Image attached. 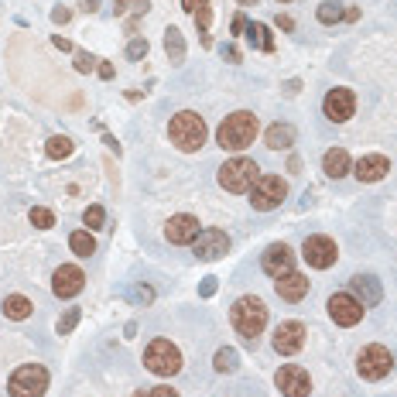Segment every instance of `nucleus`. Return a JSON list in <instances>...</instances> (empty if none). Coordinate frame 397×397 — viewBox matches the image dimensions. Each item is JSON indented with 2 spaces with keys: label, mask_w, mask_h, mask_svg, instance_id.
<instances>
[{
  "label": "nucleus",
  "mask_w": 397,
  "mask_h": 397,
  "mask_svg": "<svg viewBox=\"0 0 397 397\" xmlns=\"http://www.w3.org/2000/svg\"><path fill=\"white\" fill-rule=\"evenodd\" d=\"M254 137H257V116H254L250 110L230 113V116L219 123V130H216V141H219L223 151H243V147L254 144Z\"/></svg>",
  "instance_id": "f257e3e1"
},
{
  "label": "nucleus",
  "mask_w": 397,
  "mask_h": 397,
  "mask_svg": "<svg viewBox=\"0 0 397 397\" xmlns=\"http://www.w3.org/2000/svg\"><path fill=\"white\" fill-rule=\"evenodd\" d=\"M230 322H233V329H236L247 343H254V339L264 332V325H267V308H264L261 298L243 295L230 308Z\"/></svg>",
  "instance_id": "f03ea898"
},
{
  "label": "nucleus",
  "mask_w": 397,
  "mask_h": 397,
  "mask_svg": "<svg viewBox=\"0 0 397 397\" xmlns=\"http://www.w3.org/2000/svg\"><path fill=\"white\" fill-rule=\"evenodd\" d=\"M274 288H278V295L285 298V301H301V298L308 295V278L298 274V271H288V274L278 278Z\"/></svg>",
  "instance_id": "aec40b11"
},
{
  "label": "nucleus",
  "mask_w": 397,
  "mask_h": 397,
  "mask_svg": "<svg viewBox=\"0 0 397 397\" xmlns=\"http://www.w3.org/2000/svg\"><path fill=\"white\" fill-rule=\"evenodd\" d=\"M151 397H179V394H175L172 387H154V391H151Z\"/></svg>",
  "instance_id": "58836bf2"
},
{
  "label": "nucleus",
  "mask_w": 397,
  "mask_h": 397,
  "mask_svg": "<svg viewBox=\"0 0 397 397\" xmlns=\"http://www.w3.org/2000/svg\"><path fill=\"white\" fill-rule=\"evenodd\" d=\"M144 367L151 374H158V377H172V374L182 370V353L168 339H154L147 346V353H144Z\"/></svg>",
  "instance_id": "423d86ee"
},
{
  "label": "nucleus",
  "mask_w": 397,
  "mask_h": 397,
  "mask_svg": "<svg viewBox=\"0 0 397 397\" xmlns=\"http://www.w3.org/2000/svg\"><path fill=\"white\" fill-rule=\"evenodd\" d=\"M343 17H346V10H343L336 0H325V3L318 7V21H322V24H336V21H343Z\"/></svg>",
  "instance_id": "cd10ccee"
},
{
  "label": "nucleus",
  "mask_w": 397,
  "mask_h": 397,
  "mask_svg": "<svg viewBox=\"0 0 397 397\" xmlns=\"http://www.w3.org/2000/svg\"><path fill=\"white\" fill-rule=\"evenodd\" d=\"M363 312H367V308H363L353 295H332L329 298V315H332L336 325H346V329H349V325H356V322L363 318Z\"/></svg>",
  "instance_id": "f8f14e48"
},
{
  "label": "nucleus",
  "mask_w": 397,
  "mask_h": 397,
  "mask_svg": "<svg viewBox=\"0 0 397 397\" xmlns=\"http://www.w3.org/2000/svg\"><path fill=\"white\" fill-rule=\"evenodd\" d=\"M198 295H202V298L216 295V278H205V281H202V288H198Z\"/></svg>",
  "instance_id": "c9c22d12"
},
{
  "label": "nucleus",
  "mask_w": 397,
  "mask_h": 397,
  "mask_svg": "<svg viewBox=\"0 0 397 397\" xmlns=\"http://www.w3.org/2000/svg\"><path fill=\"white\" fill-rule=\"evenodd\" d=\"M69 247H72V254H79V257L96 254V240H93V233H90V230H76V233L69 236Z\"/></svg>",
  "instance_id": "b1692460"
},
{
  "label": "nucleus",
  "mask_w": 397,
  "mask_h": 397,
  "mask_svg": "<svg viewBox=\"0 0 397 397\" xmlns=\"http://www.w3.org/2000/svg\"><path fill=\"white\" fill-rule=\"evenodd\" d=\"M247 38L257 52H274V38H271L267 24H247Z\"/></svg>",
  "instance_id": "5701e85b"
},
{
  "label": "nucleus",
  "mask_w": 397,
  "mask_h": 397,
  "mask_svg": "<svg viewBox=\"0 0 397 397\" xmlns=\"http://www.w3.org/2000/svg\"><path fill=\"white\" fill-rule=\"evenodd\" d=\"M301 257H305V264H308V267L325 271V267H332V264H336L339 250H336V243H332L329 236H308V240H305V247H301Z\"/></svg>",
  "instance_id": "1a4fd4ad"
},
{
  "label": "nucleus",
  "mask_w": 397,
  "mask_h": 397,
  "mask_svg": "<svg viewBox=\"0 0 397 397\" xmlns=\"http://www.w3.org/2000/svg\"><path fill=\"white\" fill-rule=\"evenodd\" d=\"M3 315L21 322V318H28V315H31V301H28L24 295H7V298H3Z\"/></svg>",
  "instance_id": "393cba45"
},
{
  "label": "nucleus",
  "mask_w": 397,
  "mask_h": 397,
  "mask_svg": "<svg viewBox=\"0 0 397 397\" xmlns=\"http://www.w3.org/2000/svg\"><path fill=\"white\" fill-rule=\"evenodd\" d=\"M69 17H72V10H69V7H55V10H52V21H59V24H65Z\"/></svg>",
  "instance_id": "e433bc0d"
},
{
  "label": "nucleus",
  "mask_w": 397,
  "mask_h": 397,
  "mask_svg": "<svg viewBox=\"0 0 397 397\" xmlns=\"http://www.w3.org/2000/svg\"><path fill=\"white\" fill-rule=\"evenodd\" d=\"M223 55H226V59H230V62H240V52H236V48H233V45H226V48H223Z\"/></svg>",
  "instance_id": "ea45409f"
},
{
  "label": "nucleus",
  "mask_w": 397,
  "mask_h": 397,
  "mask_svg": "<svg viewBox=\"0 0 397 397\" xmlns=\"http://www.w3.org/2000/svg\"><path fill=\"white\" fill-rule=\"evenodd\" d=\"M93 65H96V59H93V55H86V52H79V55H76V69H79V72H90Z\"/></svg>",
  "instance_id": "f704fd0d"
},
{
  "label": "nucleus",
  "mask_w": 397,
  "mask_h": 397,
  "mask_svg": "<svg viewBox=\"0 0 397 397\" xmlns=\"http://www.w3.org/2000/svg\"><path fill=\"white\" fill-rule=\"evenodd\" d=\"M52 41H55V48H62V52H69V48H72V45H69V41H65V38H62V34H55V38H52Z\"/></svg>",
  "instance_id": "37998d69"
},
{
  "label": "nucleus",
  "mask_w": 397,
  "mask_h": 397,
  "mask_svg": "<svg viewBox=\"0 0 397 397\" xmlns=\"http://www.w3.org/2000/svg\"><path fill=\"white\" fill-rule=\"evenodd\" d=\"M240 3H243V7H254V3H257V0H240Z\"/></svg>",
  "instance_id": "a18cd8bd"
},
{
  "label": "nucleus",
  "mask_w": 397,
  "mask_h": 397,
  "mask_svg": "<svg viewBox=\"0 0 397 397\" xmlns=\"http://www.w3.org/2000/svg\"><path fill=\"white\" fill-rule=\"evenodd\" d=\"M144 55H147V41H144V38H134V41L127 45V59L137 62V59H144Z\"/></svg>",
  "instance_id": "473e14b6"
},
{
  "label": "nucleus",
  "mask_w": 397,
  "mask_h": 397,
  "mask_svg": "<svg viewBox=\"0 0 397 397\" xmlns=\"http://www.w3.org/2000/svg\"><path fill=\"white\" fill-rule=\"evenodd\" d=\"M28 219H31V226H38V230H48V226H55V216H52L48 209H41V205H34V209L28 212Z\"/></svg>",
  "instance_id": "c756f323"
},
{
  "label": "nucleus",
  "mask_w": 397,
  "mask_h": 397,
  "mask_svg": "<svg viewBox=\"0 0 397 397\" xmlns=\"http://www.w3.org/2000/svg\"><path fill=\"white\" fill-rule=\"evenodd\" d=\"M295 144V127L292 123H274L267 127V147L271 151H288Z\"/></svg>",
  "instance_id": "412c9836"
},
{
  "label": "nucleus",
  "mask_w": 397,
  "mask_h": 397,
  "mask_svg": "<svg viewBox=\"0 0 397 397\" xmlns=\"http://www.w3.org/2000/svg\"><path fill=\"white\" fill-rule=\"evenodd\" d=\"M83 285H86V274L76 264H62L55 271V278H52V292L59 298H76L83 292Z\"/></svg>",
  "instance_id": "ddd939ff"
},
{
  "label": "nucleus",
  "mask_w": 397,
  "mask_h": 397,
  "mask_svg": "<svg viewBox=\"0 0 397 397\" xmlns=\"http://www.w3.org/2000/svg\"><path fill=\"white\" fill-rule=\"evenodd\" d=\"M198 233H202V230H198V219L196 216H185V212H182V216H172L168 226H165V236H168L172 243H192Z\"/></svg>",
  "instance_id": "f3484780"
},
{
  "label": "nucleus",
  "mask_w": 397,
  "mask_h": 397,
  "mask_svg": "<svg viewBox=\"0 0 397 397\" xmlns=\"http://www.w3.org/2000/svg\"><path fill=\"white\" fill-rule=\"evenodd\" d=\"M99 76H103V79H113V65H99Z\"/></svg>",
  "instance_id": "c03bdc74"
},
{
  "label": "nucleus",
  "mask_w": 397,
  "mask_h": 397,
  "mask_svg": "<svg viewBox=\"0 0 397 397\" xmlns=\"http://www.w3.org/2000/svg\"><path fill=\"white\" fill-rule=\"evenodd\" d=\"M322 168H325V175H329V179H343V175L349 172V154H346L343 147H332V151H325Z\"/></svg>",
  "instance_id": "4be33fe9"
},
{
  "label": "nucleus",
  "mask_w": 397,
  "mask_h": 397,
  "mask_svg": "<svg viewBox=\"0 0 397 397\" xmlns=\"http://www.w3.org/2000/svg\"><path fill=\"white\" fill-rule=\"evenodd\" d=\"M45 151H48V158H55V161H59V158H69V154H72V141H69V137H52Z\"/></svg>",
  "instance_id": "c85d7f7f"
},
{
  "label": "nucleus",
  "mask_w": 397,
  "mask_h": 397,
  "mask_svg": "<svg viewBox=\"0 0 397 397\" xmlns=\"http://www.w3.org/2000/svg\"><path fill=\"white\" fill-rule=\"evenodd\" d=\"M168 137H172V144H175L179 151H198V147L205 144V123H202L198 113L182 110V113L172 116V123H168Z\"/></svg>",
  "instance_id": "7ed1b4c3"
},
{
  "label": "nucleus",
  "mask_w": 397,
  "mask_h": 397,
  "mask_svg": "<svg viewBox=\"0 0 397 397\" xmlns=\"http://www.w3.org/2000/svg\"><path fill=\"white\" fill-rule=\"evenodd\" d=\"M212 367H216L219 374H233V370L240 367V353H236L233 346H223V349L216 353V360H212Z\"/></svg>",
  "instance_id": "a878e982"
},
{
  "label": "nucleus",
  "mask_w": 397,
  "mask_h": 397,
  "mask_svg": "<svg viewBox=\"0 0 397 397\" xmlns=\"http://www.w3.org/2000/svg\"><path fill=\"white\" fill-rule=\"evenodd\" d=\"M301 343H305V325H301V322H281V325H278V332H274V349H278L281 356L298 353Z\"/></svg>",
  "instance_id": "2eb2a0df"
},
{
  "label": "nucleus",
  "mask_w": 397,
  "mask_h": 397,
  "mask_svg": "<svg viewBox=\"0 0 397 397\" xmlns=\"http://www.w3.org/2000/svg\"><path fill=\"white\" fill-rule=\"evenodd\" d=\"M230 28H233V34H240V31H243V28H247V17H243V14H236V17H233V24H230Z\"/></svg>",
  "instance_id": "4c0bfd02"
},
{
  "label": "nucleus",
  "mask_w": 397,
  "mask_h": 397,
  "mask_svg": "<svg viewBox=\"0 0 397 397\" xmlns=\"http://www.w3.org/2000/svg\"><path fill=\"white\" fill-rule=\"evenodd\" d=\"M79 7H83L86 14H93V10H96V7H99V0H79Z\"/></svg>",
  "instance_id": "a19ab883"
},
{
  "label": "nucleus",
  "mask_w": 397,
  "mask_h": 397,
  "mask_svg": "<svg viewBox=\"0 0 397 397\" xmlns=\"http://www.w3.org/2000/svg\"><path fill=\"white\" fill-rule=\"evenodd\" d=\"M391 367H394V356L387 346H367L356 360V370L363 380H384L391 374Z\"/></svg>",
  "instance_id": "6e6552de"
},
{
  "label": "nucleus",
  "mask_w": 397,
  "mask_h": 397,
  "mask_svg": "<svg viewBox=\"0 0 397 397\" xmlns=\"http://www.w3.org/2000/svg\"><path fill=\"white\" fill-rule=\"evenodd\" d=\"M202 3H205V0H182V7H185V10H192V14H196Z\"/></svg>",
  "instance_id": "79ce46f5"
},
{
  "label": "nucleus",
  "mask_w": 397,
  "mask_h": 397,
  "mask_svg": "<svg viewBox=\"0 0 397 397\" xmlns=\"http://www.w3.org/2000/svg\"><path fill=\"white\" fill-rule=\"evenodd\" d=\"M278 3H288V0H278Z\"/></svg>",
  "instance_id": "09e8293b"
},
{
  "label": "nucleus",
  "mask_w": 397,
  "mask_h": 397,
  "mask_svg": "<svg viewBox=\"0 0 397 397\" xmlns=\"http://www.w3.org/2000/svg\"><path fill=\"white\" fill-rule=\"evenodd\" d=\"M285 196H288V185L278 175H261L254 182V189H250V205L261 209V212H271V209H278L285 202Z\"/></svg>",
  "instance_id": "0eeeda50"
},
{
  "label": "nucleus",
  "mask_w": 397,
  "mask_h": 397,
  "mask_svg": "<svg viewBox=\"0 0 397 397\" xmlns=\"http://www.w3.org/2000/svg\"><path fill=\"white\" fill-rule=\"evenodd\" d=\"M257 179L261 175H257V165L250 158H233V161H226L219 168V185L226 192H250Z\"/></svg>",
  "instance_id": "20e7f679"
},
{
  "label": "nucleus",
  "mask_w": 397,
  "mask_h": 397,
  "mask_svg": "<svg viewBox=\"0 0 397 397\" xmlns=\"http://www.w3.org/2000/svg\"><path fill=\"white\" fill-rule=\"evenodd\" d=\"M116 10H123V0H116Z\"/></svg>",
  "instance_id": "de8ad7c7"
},
{
  "label": "nucleus",
  "mask_w": 397,
  "mask_h": 397,
  "mask_svg": "<svg viewBox=\"0 0 397 397\" xmlns=\"http://www.w3.org/2000/svg\"><path fill=\"white\" fill-rule=\"evenodd\" d=\"M325 116L329 120H336V123H343V120H349L353 116V110H356V96L349 93V90H329V96H325Z\"/></svg>",
  "instance_id": "4468645a"
},
{
  "label": "nucleus",
  "mask_w": 397,
  "mask_h": 397,
  "mask_svg": "<svg viewBox=\"0 0 397 397\" xmlns=\"http://www.w3.org/2000/svg\"><path fill=\"white\" fill-rule=\"evenodd\" d=\"M7 391H10V397H45V391H48V370L38 367V363H28V367L14 370Z\"/></svg>",
  "instance_id": "39448f33"
},
{
  "label": "nucleus",
  "mask_w": 397,
  "mask_h": 397,
  "mask_svg": "<svg viewBox=\"0 0 397 397\" xmlns=\"http://www.w3.org/2000/svg\"><path fill=\"white\" fill-rule=\"evenodd\" d=\"M261 267H264L271 278H281V274H288V271L295 267V257H292V250H288L285 243H271V247L264 250Z\"/></svg>",
  "instance_id": "dca6fc26"
},
{
  "label": "nucleus",
  "mask_w": 397,
  "mask_h": 397,
  "mask_svg": "<svg viewBox=\"0 0 397 397\" xmlns=\"http://www.w3.org/2000/svg\"><path fill=\"white\" fill-rule=\"evenodd\" d=\"M349 288H353L349 295L356 298L363 308H374V305L380 301V295H384V292H380V281H377L374 274H356V278L349 281Z\"/></svg>",
  "instance_id": "a211bd4d"
},
{
  "label": "nucleus",
  "mask_w": 397,
  "mask_h": 397,
  "mask_svg": "<svg viewBox=\"0 0 397 397\" xmlns=\"http://www.w3.org/2000/svg\"><path fill=\"white\" fill-rule=\"evenodd\" d=\"M165 48H168L172 62H182V59H185V41H182V31H179V28H168V31H165Z\"/></svg>",
  "instance_id": "bb28decb"
},
{
  "label": "nucleus",
  "mask_w": 397,
  "mask_h": 397,
  "mask_svg": "<svg viewBox=\"0 0 397 397\" xmlns=\"http://www.w3.org/2000/svg\"><path fill=\"white\" fill-rule=\"evenodd\" d=\"M130 298H134V301H141V305H151V301H154V292L144 285V288H134V292H130Z\"/></svg>",
  "instance_id": "72a5a7b5"
},
{
  "label": "nucleus",
  "mask_w": 397,
  "mask_h": 397,
  "mask_svg": "<svg viewBox=\"0 0 397 397\" xmlns=\"http://www.w3.org/2000/svg\"><path fill=\"white\" fill-rule=\"evenodd\" d=\"M103 219H106V216H103V205H90V209L83 212V223H86L90 230H99V226H103Z\"/></svg>",
  "instance_id": "2f4dec72"
},
{
  "label": "nucleus",
  "mask_w": 397,
  "mask_h": 397,
  "mask_svg": "<svg viewBox=\"0 0 397 397\" xmlns=\"http://www.w3.org/2000/svg\"><path fill=\"white\" fill-rule=\"evenodd\" d=\"M192 247H196L198 261H219V257L230 250V236H226L223 230H202L196 240H192Z\"/></svg>",
  "instance_id": "9b49d317"
},
{
  "label": "nucleus",
  "mask_w": 397,
  "mask_h": 397,
  "mask_svg": "<svg viewBox=\"0 0 397 397\" xmlns=\"http://www.w3.org/2000/svg\"><path fill=\"white\" fill-rule=\"evenodd\" d=\"M76 322H79V308H69V312L59 318V325H55V329H59V336H69V332L76 329Z\"/></svg>",
  "instance_id": "7c9ffc66"
},
{
  "label": "nucleus",
  "mask_w": 397,
  "mask_h": 397,
  "mask_svg": "<svg viewBox=\"0 0 397 397\" xmlns=\"http://www.w3.org/2000/svg\"><path fill=\"white\" fill-rule=\"evenodd\" d=\"M134 397H151V394H144V391H137V394H134Z\"/></svg>",
  "instance_id": "49530a36"
},
{
  "label": "nucleus",
  "mask_w": 397,
  "mask_h": 397,
  "mask_svg": "<svg viewBox=\"0 0 397 397\" xmlns=\"http://www.w3.org/2000/svg\"><path fill=\"white\" fill-rule=\"evenodd\" d=\"M353 172H356V179H360V182H380V179L391 172V161H387L384 154H367V158H360V161H356V168H353Z\"/></svg>",
  "instance_id": "6ab92c4d"
},
{
  "label": "nucleus",
  "mask_w": 397,
  "mask_h": 397,
  "mask_svg": "<svg viewBox=\"0 0 397 397\" xmlns=\"http://www.w3.org/2000/svg\"><path fill=\"white\" fill-rule=\"evenodd\" d=\"M274 380H278V391H281L285 397H308L312 394V380H308V374H305L301 367H295V363L281 367Z\"/></svg>",
  "instance_id": "9d476101"
}]
</instances>
